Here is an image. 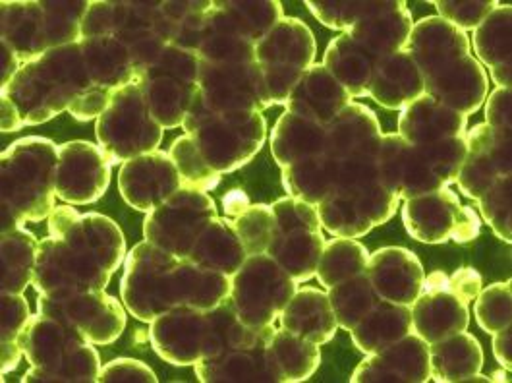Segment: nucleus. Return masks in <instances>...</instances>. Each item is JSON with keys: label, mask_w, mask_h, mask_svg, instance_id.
I'll return each instance as SVG.
<instances>
[{"label": "nucleus", "mask_w": 512, "mask_h": 383, "mask_svg": "<svg viewBox=\"0 0 512 383\" xmlns=\"http://www.w3.org/2000/svg\"><path fill=\"white\" fill-rule=\"evenodd\" d=\"M232 277L230 302L248 327L273 324L296 293V281L269 254L250 256Z\"/></svg>", "instance_id": "nucleus-1"}, {"label": "nucleus", "mask_w": 512, "mask_h": 383, "mask_svg": "<svg viewBox=\"0 0 512 383\" xmlns=\"http://www.w3.org/2000/svg\"><path fill=\"white\" fill-rule=\"evenodd\" d=\"M97 138L111 163L145 155L159 146L161 126L149 115L138 82L118 88L99 118Z\"/></svg>", "instance_id": "nucleus-2"}, {"label": "nucleus", "mask_w": 512, "mask_h": 383, "mask_svg": "<svg viewBox=\"0 0 512 383\" xmlns=\"http://www.w3.org/2000/svg\"><path fill=\"white\" fill-rule=\"evenodd\" d=\"M275 235L267 254L296 281H308L319 266L325 240L319 213L304 200H281L273 206Z\"/></svg>", "instance_id": "nucleus-3"}, {"label": "nucleus", "mask_w": 512, "mask_h": 383, "mask_svg": "<svg viewBox=\"0 0 512 383\" xmlns=\"http://www.w3.org/2000/svg\"><path fill=\"white\" fill-rule=\"evenodd\" d=\"M257 111L221 113L205 120L192 132L196 146L200 148L205 163L219 175L234 171L248 163L252 155L261 149L265 140V120L257 118L252 126L242 130Z\"/></svg>", "instance_id": "nucleus-4"}, {"label": "nucleus", "mask_w": 512, "mask_h": 383, "mask_svg": "<svg viewBox=\"0 0 512 383\" xmlns=\"http://www.w3.org/2000/svg\"><path fill=\"white\" fill-rule=\"evenodd\" d=\"M512 134L478 124L466 134V159L456 177L458 190L478 200L501 177H511Z\"/></svg>", "instance_id": "nucleus-5"}, {"label": "nucleus", "mask_w": 512, "mask_h": 383, "mask_svg": "<svg viewBox=\"0 0 512 383\" xmlns=\"http://www.w3.org/2000/svg\"><path fill=\"white\" fill-rule=\"evenodd\" d=\"M412 304V329L429 345L466 331L470 324L468 304L449 289L447 275L441 271L427 277L422 296Z\"/></svg>", "instance_id": "nucleus-6"}, {"label": "nucleus", "mask_w": 512, "mask_h": 383, "mask_svg": "<svg viewBox=\"0 0 512 383\" xmlns=\"http://www.w3.org/2000/svg\"><path fill=\"white\" fill-rule=\"evenodd\" d=\"M182 188L171 155L155 151L134 157L120 171V190L130 206L153 211Z\"/></svg>", "instance_id": "nucleus-7"}, {"label": "nucleus", "mask_w": 512, "mask_h": 383, "mask_svg": "<svg viewBox=\"0 0 512 383\" xmlns=\"http://www.w3.org/2000/svg\"><path fill=\"white\" fill-rule=\"evenodd\" d=\"M364 273L368 275L375 295L400 306H412V302L422 295L426 281L418 258L404 248L375 252Z\"/></svg>", "instance_id": "nucleus-8"}, {"label": "nucleus", "mask_w": 512, "mask_h": 383, "mask_svg": "<svg viewBox=\"0 0 512 383\" xmlns=\"http://www.w3.org/2000/svg\"><path fill=\"white\" fill-rule=\"evenodd\" d=\"M429 378V343L418 335H404L364 360L352 382H427Z\"/></svg>", "instance_id": "nucleus-9"}, {"label": "nucleus", "mask_w": 512, "mask_h": 383, "mask_svg": "<svg viewBox=\"0 0 512 383\" xmlns=\"http://www.w3.org/2000/svg\"><path fill=\"white\" fill-rule=\"evenodd\" d=\"M487 88L484 66L472 55L460 57L426 80V95L464 117L482 107Z\"/></svg>", "instance_id": "nucleus-10"}, {"label": "nucleus", "mask_w": 512, "mask_h": 383, "mask_svg": "<svg viewBox=\"0 0 512 383\" xmlns=\"http://www.w3.org/2000/svg\"><path fill=\"white\" fill-rule=\"evenodd\" d=\"M404 51L412 57L426 82L435 72L470 55V41L464 31L443 18H426L410 31Z\"/></svg>", "instance_id": "nucleus-11"}, {"label": "nucleus", "mask_w": 512, "mask_h": 383, "mask_svg": "<svg viewBox=\"0 0 512 383\" xmlns=\"http://www.w3.org/2000/svg\"><path fill=\"white\" fill-rule=\"evenodd\" d=\"M464 207L460 206L455 192L445 186L426 196L406 200L402 215L408 233L416 240L437 244L447 242L449 238L455 240Z\"/></svg>", "instance_id": "nucleus-12"}, {"label": "nucleus", "mask_w": 512, "mask_h": 383, "mask_svg": "<svg viewBox=\"0 0 512 383\" xmlns=\"http://www.w3.org/2000/svg\"><path fill=\"white\" fill-rule=\"evenodd\" d=\"M368 95L387 109H402L426 95V82L412 57L402 49L377 62Z\"/></svg>", "instance_id": "nucleus-13"}, {"label": "nucleus", "mask_w": 512, "mask_h": 383, "mask_svg": "<svg viewBox=\"0 0 512 383\" xmlns=\"http://www.w3.org/2000/svg\"><path fill=\"white\" fill-rule=\"evenodd\" d=\"M62 149L68 153L66 161H70L66 173L78 177L68 180L58 190V196L74 204H91L101 198L111 180V159L107 153L87 142L66 144Z\"/></svg>", "instance_id": "nucleus-14"}, {"label": "nucleus", "mask_w": 512, "mask_h": 383, "mask_svg": "<svg viewBox=\"0 0 512 383\" xmlns=\"http://www.w3.org/2000/svg\"><path fill=\"white\" fill-rule=\"evenodd\" d=\"M511 31V4H497L495 10L474 30V51L489 68V78L497 88H511Z\"/></svg>", "instance_id": "nucleus-15"}, {"label": "nucleus", "mask_w": 512, "mask_h": 383, "mask_svg": "<svg viewBox=\"0 0 512 383\" xmlns=\"http://www.w3.org/2000/svg\"><path fill=\"white\" fill-rule=\"evenodd\" d=\"M466 118L433 97L422 95L400 117V134L412 146H427L445 138L464 136Z\"/></svg>", "instance_id": "nucleus-16"}, {"label": "nucleus", "mask_w": 512, "mask_h": 383, "mask_svg": "<svg viewBox=\"0 0 512 383\" xmlns=\"http://www.w3.org/2000/svg\"><path fill=\"white\" fill-rule=\"evenodd\" d=\"M484 366V351L474 335L460 331L429 345V368L437 382L466 383Z\"/></svg>", "instance_id": "nucleus-17"}, {"label": "nucleus", "mask_w": 512, "mask_h": 383, "mask_svg": "<svg viewBox=\"0 0 512 383\" xmlns=\"http://www.w3.org/2000/svg\"><path fill=\"white\" fill-rule=\"evenodd\" d=\"M281 316L288 333L308 339L315 345L327 343L337 331V318L329 296L315 289H302L294 293Z\"/></svg>", "instance_id": "nucleus-18"}, {"label": "nucleus", "mask_w": 512, "mask_h": 383, "mask_svg": "<svg viewBox=\"0 0 512 383\" xmlns=\"http://www.w3.org/2000/svg\"><path fill=\"white\" fill-rule=\"evenodd\" d=\"M227 223L221 219H213L196 240L188 260L230 277L248 260V252L234 225Z\"/></svg>", "instance_id": "nucleus-19"}, {"label": "nucleus", "mask_w": 512, "mask_h": 383, "mask_svg": "<svg viewBox=\"0 0 512 383\" xmlns=\"http://www.w3.org/2000/svg\"><path fill=\"white\" fill-rule=\"evenodd\" d=\"M271 144L277 163L286 169L294 163L310 159L313 155L325 153V126L308 118L298 117L294 113H286L273 132Z\"/></svg>", "instance_id": "nucleus-20"}, {"label": "nucleus", "mask_w": 512, "mask_h": 383, "mask_svg": "<svg viewBox=\"0 0 512 383\" xmlns=\"http://www.w3.org/2000/svg\"><path fill=\"white\" fill-rule=\"evenodd\" d=\"M412 329V314L408 306L400 304H375L370 314L352 329L354 343L364 353H379L381 349L397 343Z\"/></svg>", "instance_id": "nucleus-21"}, {"label": "nucleus", "mask_w": 512, "mask_h": 383, "mask_svg": "<svg viewBox=\"0 0 512 383\" xmlns=\"http://www.w3.org/2000/svg\"><path fill=\"white\" fill-rule=\"evenodd\" d=\"M368 250L354 240L335 238L327 244L317 266V279L333 289L346 279L362 275L368 266Z\"/></svg>", "instance_id": "nucleus-22"}, {"label": "nucleus", "mask_w": 512, "mask_h": 383, "mask_svg": "<svg viewBox=\"0 0 512 383\" xmlns=\"http://www.w3.org/2000/svg\"><path fill=\"white\" fill-rule=\"evenodd\" d=\"M329 302L337 322L344 329L352 331L370 314L371 308L379 302V296L375 295L368 275L362 273L335 285L329 295Z\"/></svg>", "instance_id": "nucleus-23"}, {"label": "nucleus", "mask_w": 512, "mask_h": 383, "mask_svg": "<svg viewBox=\"0 0 512 383\" xmlns=\"http://www.w3.org/2000/svg\"><path fill=\"white\" fill-rule=\"evenodd\" d=\"M169 155L184 188L205 192L219 182V175L205 163L200 148L196 146L192 136L176 140Z\"/></svg>", "instance_id": "nucleus-24"}, {"label": "nucleus", "mask_w": 512, "mask_h": 383, "mask_svg": "<svg viewBox=\"0 0 512 383\" xmlns=\"http://www.w3.org/2000/svg\"><path fill=\"white\" fill-rule=\"evenodd\" d=\"M512 178H497L484 194L476 200L482 217L487 225L493 229V233L505 240L507 244L512 242Z\"/></svg>", "instance_id": "nucleus-25"}, {"label": "nucleus", "mask_w": 512, "mask_h": 383, "mask_svg": "<svg viewBox=\"0 0 512 383\" xmlns=\"http://www.w3.org/2000/svg\"><path fill=\"white\" fill-rule=\"evenodd\" d=\"M474 300H476V304H474L476 322L484 329L485 333L493 335L511 325V281L489 285L487 289H482Z\"/></svg>", "instance_id": "nucleus-26"}, {"label": "nucleus", "mask_w": 512, "mask_h": 383, "mask_svg": "<svg viewBox=\"0 0 512 383\" xmlns=\"http://www.w3.org/2000/svg\"><path fill=\"white\" fill-rule=\"evenodd\" d=\"M427 163L433 171V175L439 178L445 186L456 182V177L462 169V163L466 159V134L464 136H455V138H445L427 146H420Z\"/></svg>", "instance_id": "nucleus-27"}, {"label": "nucleus", "mask_w": 512, "mask_h": 383, "mask_svg": "<svg viewBox=\"0 0 512 383\" xmlns=\"http://www.w3.org/2000/svg\"><path fill=\"white\" fill-rule=\"evenodd\" d=\"M313 14L329 28L352 30L379 2H306Z\"/></svg>", "instance_id": "nucleus-28"}, {"label": "nucleus", "mask_w": 512, "mask_h": 383, "mask_svg": "<svg viewBox=\"0 0 512 383\" xmlns=\"http://www.w3.org/2000/svg\"><path fill=\"white\" fill-rule=\"evenodd\" d=\"M441 18L453 24L460 31L476 30L485 18L495 10L499 2L482 0V2H433Z\"/></svg>", "instance_id": "nucleus-29"}, {"label": "nucleus", "mask_w": 512, "mask_h": 383, "mask_svg": "<svg viewBox=\"0 0 512 383\" xmlns=\"http://www.w3.org/2000/svg\"><path fill=\"white\" fill-rule=\"evenodd\" d=\"M485 124L501 134H512L511 88H497L489 93L485 107Z\"/></svg>", "instance_id": "nucleus-30"}, {"label": "nucleus", "mask_w": 512, "mask_h": 383, "mask_svg": "<svg viewBox=\"0 0 512 383\" xmlns=\"http://www.w3.org/2000/svg\"><path fill=\"white\" fill-rule=\"evenodd\" d=\"M99 382H157V378L140 360H114L101 368Z\"/></svg>", "instance_id": "nucleus-31"}, {"label": "nucleus", "mask_w": 512, "mask_h": 383, "mask_svg": "<svg viewBox=\"0 0 512 383\" xmlns=\"http://www.w3.org/2000/svg\"><path fill=\"white\" fill-rule=\"evenodd\" d=\"M447 283H449V289H451L460 300H464L466 304H468L470 300H474V298L478 296V293L482 291V277H480V273H476V271L470 269V267L458 269L451 277H447Z\"/></svg>", "instance_id": "nucleus-32"}, {"label": "nucleus", "mask_w": 512, "mask_h": 383, "mask_svg": "<svg viewBox=\"0 0 512 383\" xmlns=\"http://www.w3.org/2000/svg\"><path fill=\"white\" fill-rule=\"evenodd\" d=\"M512 327H505L497 333H493V354L497 358V362L511 370L512 368Z\"/></svg>", "instance_id": "nucleus-33"}, {"label": "nucleus", "mask_w": 512, "mask_h": 383, "mask_svg": "<svg viewBox=\"0 0 512 383\" xmlns=\"http://www.w3.org/2000/svg\"><path fill=\"white\" fill-rule=\"evenodd\" d=\"M248 204H250L248 196L242 190H230L223 198V206H225L227 215H234V217H240L250 207Z\"/></svg>", "instance_id": "nucleus-34"}]
</instances>
